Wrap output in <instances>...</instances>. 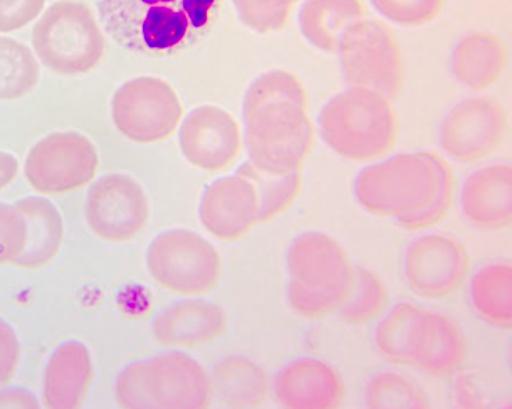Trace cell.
I'll use <instances>...</instances> for the list:
<instances>
[{"label":"cell","instance_id":"836d02e7","mask_svg":"<svg viewBox=\"0 0 512 409\" xmlns=\"http://www.w3.org/2000/svg\"><path fill=\"white\" fill-rule=\"evenodd\" d=\"M27 245V225L16 204L0 203V265L14 264Z\"/></svg>","mask_w":512,"mask_h":409},{"label":"cell","instance_id":"9c48e42d","mask_svg":"<svg viewBox=\"0 0 512 409\" xmlns=\"http://www.w3.org/2000/svg\"><path fill=\"white\" fill-rule=\"evenodd\" d=\"M146 264L161 287L184 296L211 292L223 271L216 247L189 229H170L157 235L150 243Z\"/></svg>","mask_w":512,"mask_h":409},{"label":"cell","instance_id":"3957f363","mask_svg":"<svg viewBox=\"0 0 512 409\" xmlns=\"http://www.w3.org/2000/svg\"><path fill=\"white\" fill-rule=\"evenodd\" d=\"M223 0H96L99 19L121 48L153 59L185 52L209 34Z\"/></svg>","mask_w":512,"mask_h":409},{"label":"cell","instance_id":"d590c367","mask_svg":"<svg viewBox=\"0 0 512 409\" xmlns=\"http://www.w3.org/2000/svg\"><path fill=\"white\" fill-rule=\"evenodd\" d=\"M20 361V343L12 326L0 319V389L16 375Z\"/></svg>","mask_w":512,"mask_h":409},{"label":"cell","instance_id":"6da1fadb","mask_svg":"<svg viewBox=\"0 0 512 409\" xmlns=\"http://www.w3.org/2000/svg\"><path fill=\"white\" fill-rule=\"evenodd\" d=\"M453 168L435 152L383 157L358 172L353 192L368 214L390 218L406 231H425L445 220L453 204Z\"/></svg>","mask_w":512,"mask_h":409},{"label":"cell","instance_id":"8fae6325","mask_svg":"<svg viewBox=\"0 0 512 409\" xmlns=\"http://www.w3.org/2000/svg\"><path fill=\"white\" fill-rule=\"evenodd\" d=\"M99 167L96 147L80 132H53L25 159L28 184L44 195H62L87 186Z\"/></svg>","mask_w":512,"mask_h":409},{"label":"cell","instance_id":"74e56055","mask_svg":"<svg viewBox=\"0 0 512 409\" xmlns=\"http://www.w3.org/2000/svg\"><path fill=\"white\" fill-rule=\"evenodd\" d=\"M19 174V161L13 154L0 152V192L12 184Z\"/></svg>","mask_w":512,"mask_h":409},{"label":"cell","instance_id":"cb8c5ba5","mask_svg":"<svg viewBox=\"0 0 512 409\" xmlns=\"http://www.w3.org/2000/svg\"><path fill=\"white\" fill-rule=\"evenodd\" d=\"M364 17L361 0H304L297 21L304 39L313 48L335 53L347 28Z\"/></svg>","mask_w":512,"mask_h":409},{"label":"cell","instance_id":"f546056e","mask_svg":"<svg viewBox=\"0 0 512 409\" xmlns=\"http://www.w3.org/2000/svg\"><path fill=\"white\" fill-rule=\"evenodd\" d=\"M421 306L413 301H400L388 308L379 319L374 332V344L379 355L390 364L408 367L411 330Z\"/></svg>","mask_w":512,"mask_h":409},{"label":"cell","instance_id":"f1b7e54d","mask_svg":"<svg viewBox=\"0 0 512 409\" xmlns=\"http://www.w3.org/2000/svg\"><path fill=\"white\" fill-rule=\"evenodd\" d=\"M236 172L252 181L259 193L261 222H270L284 214L302 192L303 178L300 171L284 175L267 174L246 161Z\"/></svg>","mask_w":512,"mask_h":409},{"label":"cell","instance_id":"4316f807","mask_svg":"<svg viewBox=\"0 0 512 409\" xmlns=\"http://www.w3.org/2000/svg\"><path fill=\"white\" fill-rule=\"evenodd\" d=\"M389 303L388 287L382 279L370 269L354 265L352 289L336 315L343 324L364 326L381 317Z\"/></svg>","mask_w":512,"mask_h":409},{"label":"cell","instance_id":"e575fe53","mask_svg":"<svg viewBox=\"0 0 512 409\" xmlns=\"http://www.w3.org/2000/svg\"><path fill=\"white\" fill-rule=\"evenodd\" d=\"M46 0H0V32L21 30L37 19Z\"/></svg>","mask_w":512,"mask_h":409},{"label":"cell","instance_id":"603a6c76","mask_svg":"<svg viewBox=\"0 0 512 409\" xmlns=\"http://www.w3.org/2000/svg\"><path fill=\"white\" fill-rule=\"evenodd\" d=\"M27 225V245L17 260V267L39 269L48 265L59 253L64 236L62 215L44 197H25L16 203Z\"/></svg>","mask_w":512,"mask_h":409},{"label":"cell","instance_id":"ba28073f","mask_svg":"<svg viewBox=\"0 0 512 409\" xmlns=\"http://www.w3.org/2000/svg\"><path fill=\"white\" fill-rule=\"evenodd\" d=\"M335 53L347 88L370 89L390 100L400 95L403 57L395 35L381 21H357L340 37Z\"/></svg>","mask_w":512,"mask_h":409},{"label":"cell","instance_id":"7402d4cb","mask_svg":"<svg viewBox=\"0 0 512 409\" xmlns=\"http://www.w3.org/2000/svg\"><path fill=\"white\" fill-rule=\"evenodd\" d=\"M507 49L496 35L474 32L458 41L451 53L450 70L456 81L472 91H485L503 77Z\"/></svg>","mask_w":512,"mask_h":409},{"label":"cell","instance_id":"277c9868","mask_svg":"<svg viewBox=\"0 0 512 409\" xmlns=\"http://www.w3.org/2000/svg\"><path fill=\"white\" fill-rule=\"evenodd\" d=\"M289 307L300 318L336 314L352 289L354 265L345 246L322 231L297 235L286 253Z\"/></svg>","mask_w":512,"mask_h":409},{"label":"cell","instance_id":"5b68a950","mask_svg":"<svg viewBox=\"0 0 512 409\" xmlns=\"http://www.w3.org/2000/svg\"><path fill=\"white\" fill-rule=\"evenodd\" d=\"M318 132L342 159L374 163L388 156L399 138V117L392 100L363 88H347L322 107Z\"/></svg>","mask_w":512,"mask_h":409},{"label":"cell","instance_id":"9a60e30c","mask_svg":"<svg viewBox=\"0 0 512 409\" xmlns=\"http://www.w3.org/2000/svg\"><path fill=\"white\" fill-rule=\"evenodd\" d=\"M239 124L227 110L200 106L189 113L179 129V147L186 161L206 172L227 170L242 152Z\"/></svg>","mask_w":512,"mask_h":409},{"label":"cell","instance_id":"d6986e66","mask_svg":"<svg viewBox=\"0 0 512 409\" xmlns=\"http://www.w3.org/2000/svg\"><path fill=\"white\" fill-rule=\"evenodd\" d=\"M465 220L482 231H501L512 222V165H483L468 175L460 189Z\"/></svg>","mask_w":512,"mask_h":409},{"label":"cell","instance_id":"ac0fdd59","mask_svg":"<svg viewBox=\"0 0 512 409\" xmlns=\"http://www.w3.org/2000/svg\"><path fill=\"white\" fill-rule=\"evenodd\" d=\"M467 351L464 332L450 315L421 308L411 330L408 367L435 378H447L464 364Z\"/></svg>","mask_w":512,"mask_h":409},{"label":"cell","instance_id":"52a82bcc","mask_svg":"<svg viewBox=\"0 0 512 409\" xmlns=\"http://www.w3.org/2000/svg\"><path fill=\"white\" fill-rule=\"evenodd\" d=\"M32 46L45 67L60 75L87 74L105 55V38L91 7L60 0L32 30Z\"/></svg>","mask_w":512,"mask_h":409},{"label":"cell","instance_id":"d6a6232c","mask_svg":"<svg viewBox=\"0 0 512 409\" xmlns=\"http://www.w3.org/2000/svg\"><path fill=\"white\" fill-rule=\"evenodd\" d=\"M379 16L400 27L418 28L440 16L446 0H370Z\"/></svg>","mask_w":512,"mask_h":409},{"label":"cell","instance_id":"8d00e7d4","mask_svg":"<svg viewBox=\"0 0 512 409\" xmlns=\"http://www.w3.org/2000/svg\"><path fill=\"white\" fill-rule=\"evenodd\" d=\"M37 397L24 389L0 390V408H39Z\"/></svg>","mask_w":512,"mask_h":409},{"label":"cell","instance_id":"1f68e13d","mask_svg":"<svg viewBox=\"0 0 512 409\" xmlns=\"http://www.w3.org/2000/svg\"><path fill=\"white\" fill-rule=\"evenodd\" d=\"M243 25L259 34L281 31L300 0H232Z\"/></svg>","mask_w":512,"mask_h":409},{"label":"cell","instance_id":"4dcf8cb0","mask_svg":"<svg viewBox=\"0 0 512 409\" xmlns=\"http://www.w3.org/2000/svg\"><path fill=\"white\" fill-rule=\"evenodd\" d=\"M364 407L370 409H428L429 397L417 383L395 371L375 373L364 389Z\"/></svg>","mask_w":512,"mask_h":409},{"label":"cell","instance_id":"7c38bea8","mask_svg":"<svg viewBox=\"0 0 512 409\" xmlns=\"http://www.w3.org/2000/svg\"><path fill=\"white\" fill-rule=\"evenodd\" d=\"M507 128V111L499 100L489 96L464 99L440 123V149L454 163L475 164L499 149Z\"/></svg>","mask_w":512,"mask_h":409},{"label":"cell","instance_id":"484cf974","mask_svg":"<svg viewBox=\"0 0 512 409\" xmlns=\"http://www.w3.org/2000/svg\"><path fill=\"white\" fill-rule=\"evenodd\" d=\"M469 306L476 317L497 329L512 326V265L492 261L476 269L469 279Z\"/></svg>","mask_w":512,"mask_h":409},{"label":"cell","instance_id":"7a4b0ae2","mask_svg":"<svg viewBox=\"0 0 512 409\" xmlns=\"http://www.w3.org/2000/svg\"><path fill=\"white\" fill-rule=\"evenodd\" d=\"M243 145L250 163L267 174L302 170L314 145L309 96L302 81L284 70L259 75L242 103Z\"/></svg>","mask_w":512,"mask_h":409},{"label":"cell","instance_id":"8992f818","mask_svg":"<svg viewBox=\"0 0 512 409\" xmlns=\"http://www.w3.org/2000/svg\"><path fill=\"white\" fill-rule=\"evenodd\" d=\"M118 407L204 409L213 404L210 375L185 353H164L135 361L118 373Z\"/></svg>","mask_w":512,"mask_h":409},{"label":"cell","instance_id":"44dd1931","mask_svg":"<svg viewBox=\"0 0 512 409\" xmlns=\"http://www.w3.org/2000/svg\"><path fill=\"white\" fill-rule=\"evenodd\" d=\"M93 376L88 347L78 340L60 344L50 355L44 373L42 401L50 409L82 407Z\"/></svg>","mask_w":512,"mask_h":409},{"label":"cell","instance_id":"83f0119b","mask_svg":"<svg viewBox=\"0 0 512 409\" xmlns=\"http://www.w3.org/2000/svg\"><path fill=\"white\" fill-rule=\"evenodd\" d=\"M39 81V64L23 42L0 37V100L12 102L34 91Z\"/></svg>","mask_w":512,"mask_h":409},{"label":"cell","instance_id":"e0dca14e","mask_svg":"<svg viewBox=\"0 0 512 409\" xmlns=\"http://www.w3.org/2000/svg\"><path fill=\"white\" fill-rule=\"evenodd\" d=\"M275 403L286 409H336L346 398L338 369L315 357H300L284 365L272 379Z\"/></svg>","mask_w":512,"mask_h":409},{"label":"cell","instance_id":"30bf717a","mask_svg":"<svg viewBox=\"0 0 512 409\" xmlns=\"http://www.w3.org/2000/svg\"><path fill=\"white\" fill-rule=\"evenodd\" d=\"M182 104L167 82L153 77L125 82L114 93L112 117L118 132L141 145L163 142L181 123Z\"/></svg>","mask_w":512,"mask_h":409},{"label":"cell","instance_id":"5bb4252c","mask_svg":"<svg viewBox=\"0 0 512 409\" xmlns=\"http://www.w3.org/2000/svg\"><path fill=\"white\" fill-rule=\"evenodd\" d=\"M150 207L145 189L127 174H109L89 188L85 218L98 238L127 243L141 235Z\"/></svg>","mask_w":512,"mask_h":409},{"label":"cell","instance_id":"4fadbf2b","mask_svg":"<svg viewBox=\"0 0 512 409\" xmlns=\"http://www.w3.org/2000/svg\"><path fill=\"white\" fill-rule=\"evenodd\" d=\"M471 258L463 243L446 233H425L411 240L401 274L411 292L429 300L447 299L463 286Z\"/></svg>","mask_w":512,"mask_h":409},{"label":"cell","instance_id":"d4e9b609","mask_svg":"<svg viewBox=\"0 0 512 409\" xmlns=\"http://www.w3.org/2000/svg\"><path fill=\"white\" fill-rule=\"evenodd\" d=\"M213 400L227 408H256L266 401L268 375L242 355H229L214 365L210 376Z\"/></svg>","mask_w":512,"mask_h":409},{"label":"cell","instance_id":"ffe728a7","mask_svg":"<svg viewBox=\"0 0 512 409\" xmlns=\"http://www.w3.org/2000/svg\"><path fill=\"white\" fill-rule=\"evenodd\" d=\"M227 330V312L203 299L179 300L161 311L152 324L156 342L174 348L203 346Z\"/></svg>","mask_w":512,"mask_h":409},{"label":"cell","instance_id":"2e32d148","mask_svg":"<svg viewBox=\"0 0 512 409\" xmlns=\"http://www.w3.org/2000/svg\"><path fill=\"white\" fill-rule=\"evenodd\" d=\"M199 220L221 242L245 238L261 222L259 193L252 181L238 172L214 181L200 200Z\"/></svg>","mask_w":512,"mask_h":409}]
</instances>
